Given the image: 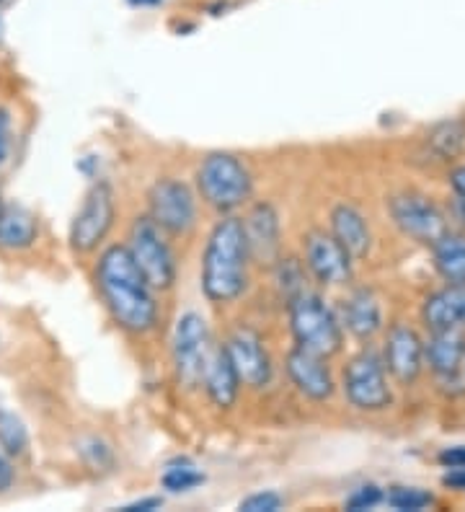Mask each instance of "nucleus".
I'll use <instances>...</instances> for the list:
<instances>
[{"label":"nucleus","instance_id":"nucleus-22","mask_svg":"<svg viewBox=\"0 0 465 512\" xmlns=\"http://www.w3.org/2000/svg\"><path fill=\"white\" fill-rule=\"evenodd\" d=\"M432 249L437 272L453 285H465V236L447 233Z\"/></svg>","mask_w":465,"mask_h":512},{"label":"nucleus","instance_id":"nucleus-28","mask_svg":"<svg viewBox=\"0 0 465 512\" xmlns=\"http://www.w3.org/2000/svg\"><path fill=\"white\" fill-rule=\"evenodd\" d=\"M383 502V492H380L375 484H367V487H360L357 492L352 494L347 500V510L360 512V510H370V507L380 505Z\"/></svg>","mask_w":465,"mask_h":512},{"label":"nucleus","instance_id":"nucleus-2","mask_svg":"<svg viewBox=\"0 0 465 512\" xmlns=\"http://www.w3.org/2000/svg\"><path fill=\"white\" fill-rule=\"evenodd\" d=\"M248 246L241 218L225 215L212 228L202 254V293L210 303H233L248 285Z\"/></svg>","mask_w":465,"mask_h":512},{"label":"nucleus","instance_id":"nucleus-4","mask_svg":"<svg viewBox=\"0 0 465 512\" xmlns=\"http://www.w3.org/2000/svg\"><path fill=\"white\" fill-rule=\"evenodd\" d=\"M197 187L207 205L215 207L217 213L230 215L251 197L254 182H251V174L243 161H238L236 156L210 153L199 163Z\"/></svg>","mask_w":465,"mask_h":512},{"label":"nucleus","instance_id":"nucleus-14","mask_svg":"<svg viewBox=\"0 0 465 512\" xmlns=\"http://www.w3.org/2000/svg\"><path fill=\"white\" fill-rule=\"evenodd\" d=\"M287 375H290L292 386L298 388L300 394L310 401H326L334 394V375H331L326 357L316 352L295 347L287 355Z\"/></svg>","mask_w":465,"mask_h":512},{"label":"nucleus","instance_id":"nucleus-13","mask_svg":"<svg viewBox=\"0 0 465 512\" xmlns=\"http://www.w3.org/2000/svg\"><path fill=\"white\" fill-rule=\"evenodd\" d=\"M241 225L251 262H277L279 246H282V225H279L277 210L269 202H259L248 210Z\"/></svg>","mask_w":465,"mask_h":512},{"label":"nucleus","instance_id":"nucleus-30","mask_svg":"<svg viewBox=\"0 0 465 512\" xmlns=\"http://www.w3.org/2000/svg\"><path fill=\"white\" fill-rule=\"evenodd\" d=\"M13 145V132H11V114L6 109H0V166L8 161Z\"/></svg>","mask_w":465,"mask_h":512},{"label":"nucleus","instance_id":"nucleus-25","mask_svg":"<svg viewBox=\"0 0 465 512\" xmlns=\"http://www.w3.org/2000/svg\"><path fill=\"white\" fill-rule=\"evenodd\" d=\"M277 288L285 293V298H295L298 293H303L305 288V267L295 259H277Z\"/></svg>","mask_w":465,"mask_h":512},{"label":"nucleus","instance_id":"nucleus-10","mask_svg":"<svg viewBox=\"0 0 465 512\" xmlns=\"http://www.w3.org/2000/svg\"><path fill=\"white\" fill-rule=\"evenodd\" d=\"M393 223L403 233L424 246H434L447 233L445 215L437 210L434 202H429L422 194H396L388 205Z\"/></svg>","mask_w":465,"mask_h":512},{"label":"nucleus","instance_id":"nucleus-27","mask_svg":"<svg viewBox=\"0 0 465 512\" xmlns=\"http://www.w3.org/2000/svg\"><path fill=\"white\" fill-rule=\"evenodd\" d=\"M434 502V497L424 489H416V487H396L391 494H388V505L393 510H401V512H419L424 507H429Z\"/></svg>","mask_w":465,"mask_h":512},{"label":"nucleus","instance_id":"nucleus-35","mask_svg":"<svg viewBox=\"0 0 465 512\" xmlns=\"http://www.w3.org/2000/svg\"><path fill=\"white\" fill-rule=\"evenodd\" d=\"M130 3H135V6H153L158 0H130Z\"/></svg>","mask_w":465,"mask_h":512},{"label":"nucleus","instance_id":"nucleus-18","mask_svg":"<svg viewBox=\"0 0 465 512\" xmlns=\"http://www.w3.org/2000/svg\"><path fill=\"white\" fill-rule=\"evenodd\" d=\"M331 236L349 251L352 259L367 256V251H370L372 246L370 223H367L365 215L352 205H336L334 210H331Z\"/></svg>","mask_w":465,"mask_h":512},{"label":"nucleus","instance_id":"nucleus-20","mask_svg":"<svg viewBox=\"0 0 465 512\" xmlns=\"http://www.w3.org/2000/svg\"><path fill=\"white\" fill-rule=\"evenodd\" d=\"M422 316L429 331L458 329L460 324H465V285L450 282L447 288L429 295Z\"/></svg>","mask_w":465,"mask_h":512},{"label":"nucleus","instance_id":"nucleus-3","mask_svg":"<svg viewBox=\"0 0 465 512\" xmlns=\"http://www.w3.org/2000/svg\"><path fill=\"white\" fill-rule=\"evenodd\" d=\"M287 306H290V331L295 347L323 357H331L341 350L344 329L321 295L303 290L287 300Z\"/></svg>","mask_w":465,"mask_h":512},{"label":"nucleus","instance_id":"nucleus-26","mask_svg":"<svg viewBox=\"0 0 465 512\" xmlns=\"http://www.w3.org/2000/svg\"><path fill=\"white\" fill-rule=\"evenodd\" d=\"M163 487L168 492H189V489L199 487L202 481H205V474L197 471L194 463H174V466H168L166 474H163Z\"/></svg>","mask_w":465,"mask_h":512},{"label":"nucleus","instance_id":"nucleus-29","mask_svg":"<svg viewBox=\"0 0 465 512\" xmlns=\"http://www.w3.org/2000/svg\"><path fill=\"white\" fill-rule=\"evenodd\" d=\"M282 507V497L277 492H256L241 502L246 512H277Z\"/></svg>","mask_w":465,"mask_h":512},{"label":"nucleus","instance_id":"nucleus-12","mask_svg":"<svg viewBox=\"0 0 465 512\" xmlns=\"http://www.w3.org/2000/svg\"><path fill=\"white\" fill-rule=\"evenodd\" d=\"M225 352H228L230 363L236 368L243 386H269V381H272V360H269L267 347H264V342H261L254 329L241 326V329L233 331L228 344H225Z\"/></svg>","mask_w":465,"mask_h":512},{"label":"nucleus","instance_id":"nucleus-33","mask_svg":"<svg viewBox=\"0 0 465 512\" xmlns=\"http://www.w3.org/2000/svg\"><path fill=\"white\" fill-rule=\"evenodd\" d=\"M450 184H453V192L465 202V166H460V169L450 174Z\"/></svg>","mask_w":465,"mask_h":512},{"label":"nucleus","instance_id":"nucleus-31","mask_svg":"<svg viewBox=\"0 0 465 512\" xmlns=\"http://www.w3.org/2000/svg\"><path fill=\"white\" fill-rule=\"evenodd\" d=\"M440 463L445 466V469H465V445L442 450Z\"/></svg>","mask_w":465,"mask_h":512},{"label":"nucleus","instance_id":"nucleus-1","mask_svg":"<svg viewBox=\"0 0 465 512\" xmlns=\"http://www.w3.org/2000/svg\"><path fill=\"white\" fill-rule=\"evenodd\" d=\"M96 285L119 329L145 334L158 321L153 285L137 267L127 246H109L96 264Z\"/></svg>","mask_w":465,"mask_h":512},{"label":"nucleus","instance_id":"nucleus-24","mask_svg":"<svg viewBox=\"0 0 465 512\" xmlns=\"http://www.w3.org/2000/svg\"><path fill=\"white\" fill-rule=\"evenodd\" d=\"M465 143V125L460 119H445L440 125H434L429 132V145H432L442 158L455 156Z\"/></svg>","mask_w":465,"mask_h":512},{"label":"nucleus","instance_id":"nucleus-32","mask_svg":"<svg viewBox=\"0 0 465 512\" xmlns=\"http://www.w3.org/2000/svg\"><path fill=\"white\" fill-rule=\"evenodd\" d=\"M11 484H13V466L8 463L6 453L0 450V492H6Z\"/></svg>","mask_w":465,"mask_h":512},{"label":"nucleus","instance_id":"nucleus-21","mask_svg":"<svg viewBox=\"0 0 465 512\" xmlns=\"http://www.w3.org/2000/svg\"><path fill=\"white\" fill-rule=\"evenodd\" d=\"M39 238V220L24 205H3L0 210V249L24 251Z\"/></svg>","mask_w":465,"mask_h":512},{"label":"nucleus","instance_id":"nucleus-19","mask_svg":"<svg viewBox=\"0 0 465 512\" xmlns=\"http://www.w3.org/2000/svg\"><path fill=\"white\" fill-rule=\"evenodd\" d=\"M341 319H344V326H347L352 337L362 339V342L372 339L383 329V308H380L378 295L367 288L354 290L347 303H344Z\"/></svg>","mask_w":465,"mask_h":512},{"label":"nucleus","instance_id":"nucleus-23","mask_svg":"<svg viewBox=\"0 0 465 512\" xmlns=\"http://www.w3.org/2000/svg\"><path fill=\"white\" fill-rule=\"evenodd\" d=\"M0 448L6 456H24L29 448V432L11 409L0 404Z\"/></svg>","mask_w":465,"mask_h":512},{"label":"nucleus","instance_id":"nucleus-7","mask_svg":"<svg viewBox=\"0 0 465 512\" xmlns=\"http://www.w3.org/2000/svg\"><path fill=\"white\" fill-rule=\"evenodd\" d=\"M114 213H117V205H114L112 187L106 182L93 184L88 189L81 210L75 213L73 223H70V246H73V251L88 254V251L99 249L101 241L112 231Z\"/></svg>","mask_w":465,"mask_h":512},{"label":"nucleus","instance_id":"nucleus-34","mask_svg":"<svg viewBox=\"0 0 465 512\" xmlns=\"http://www.w3.org/2000/svg\"><path fill=\"white\" fill-rule=\"evenodd\" d=\"M158 507H161V500H158V497H145V500H137V502H132V505H127L124 510H127V512H137V510L148 512V510H158Z\"/></svg>","mask_w":465,"mask_h":512},{"label":"nucleus","instance_id":"nucleus-9","mask_svg":"<svg viewBox=\"0 0 465 512\" xmlns=\"http://www.w3.org/2000/svg\"><path fill=\"white\" fill-rule=\"evenodd\" d=\"M148 210L153 223L171 236L189 233L197 223L194 192L179 179H158L148 192Z\"/></svg>","mask_w":465,"mask_h":512},{"label":"nucleus","instance_id":"nucleus-8","mask_svg":"<svg viewBox=\"0 0 465 512\" xmlns=\"http://www.w3.org/2000/svg\"><path fill=\"white\" fill-rule=\"evenodd\" d=\"M212 350V337L207 329V321L194 311H186L176 321L174 339H171V352H174V368L179 381L184 386H199L202 370H205L207 357Z\"/></svg>","mask_w":465,"mask_h":512},{"label":"nucleus","instance_id":"nucleus-16","mask_svg":"<svg viewBox=\"0 0 465 512\" xmlns=\"http://www.w3.org/2000/svg\"><path fill=\"white\" fill-rule=\"evenodd\" d=\"M199 386H205L207 399H210L217 409H230V406L238 401V394H241V378H238L236 368L230 363L228 352H225V344L223 347L212 344Z\"/></svg>","mask_w":465,"mask_h":512},{"label":"nucleus","instance_id":"nucleus-11","mask_svg":"<svg viewBox=\"0 0 465 512\" xmlns=\"http://www.w3.org/2000/svg\"><path fill=\"white\" fill-rule=\"evenodd\" d=\"M305 269L326 288L347 285L352 280V256L331 233L313 231L305 238Z\"/></svg>","mask_w":465,"mask_h":512},{"label":"nucleus","instance_id":"nucleus-15","mask_svg":"<svg viewBox=\"0 0 465 512\" xmlns=\"http://www.w3.org/2000/svg\"><path fill=\"white\" fill-rule=\"evenodd\" d=\"M385 365L398 383L409 386L424 368V342L409 326H396L385 342Z\"/></svg>","mask_w":465,"mask_h":512},{"label":"nucleus","instance_id":"nucleus-5","mask_svg":"<svg viewBox=\"0 0 465 512\" xmlns=\"http://www.w3.org/2000/svg\"><path fill=\"white\" fill-rule=\"evenodd\" d=\"M127 249L132 259L155 290L174 288L176 282V256L171 244L166 241V231L155 225L150 215L137 218L130 228Z\"/></svg>","mask_w":465,"mask_h":512},{"label":"nucleus","instance_id":"nucleus-6","mask_svg":"<svg viewBox=\"0 0 465 512\" xmlns=\"http://www.w3.org/2000/svg\"><path fill=\"white\" fill-rule=\"evenodd\" d=\"M344 396L360 412H383L393 401L391 386L385 378V365L370 350H362L349 360L344 370Z\"/></svg>","mask_w":465,"mask_h":512},{"label":"nucleus","instance_id":"nucleus-17","mask_svg":"<svg viewBox=\"0 0 465 512\" xmlns=\"http://www.w3.org/2000/svg\"><path fill=\"white\" fill-rule=\"evenodd\" d=\"M424 360L442 381L455 378L465 363V337L458 329L432 331L429 342H424Z\"/></svg>","mask_w":465,"mask_h":512},{"label":"nucleus","instance_id":"nucleus-36","mask_svg":"<svg viewBox=\"0 0 465 512\" xmlns=\"http://www.w3.org/2000/svg\"><path fill=\"white\" fill-rule=\"evenodd\" d=\"M3 205H6V202H3V192H0V210H3Z\"/></svg>","mask_w":465,"mask_h":512}]
</instances>
